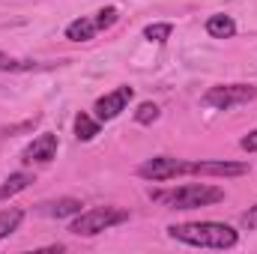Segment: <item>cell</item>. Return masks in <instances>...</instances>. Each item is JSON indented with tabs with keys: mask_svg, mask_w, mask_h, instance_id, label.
Wrapping results in <instances>:
<instances>
[{
	"mask_svg": "<svg viewBox=\"0 0 257 254\" xmlns=\"http://www.w3.org/2000/svg\"><path fill=\"white\" fill-rule=\"evenodd\" d=\"M168 236L177 242H186L194 248H233L239 242V233L224 221H189V224H171Z\"/></svg>",
	"mask_w": 257,
	"mask_h": 254,
	"instance_id": "obj_1",
	"label": "cell"
},
{
	"mask_svg": "<svg viewBox=\"0 0 257 254\" xmlns=\"http://www.w3.org/2000/svg\"><path fill=\"white\" fill-rule=\"evenodd\" d=\"M159 203L171 206V209H197V206H212L224 200V189L209 186V183H186L171 191H156L153 194Z\"/></svg>",
	"mask_w": 257,
	"mask_h": 254,
	"instance_id": "obj_2",
	"label": "cell"
},
{
	"mask_svg": "<svg viewBox=\"0 0 257 254\" xmlns=\"http://www.w3.org/2000/svg\"><path fill=\"white\" fill-rule=\"evenodd\" d=\"M128 221V209H120V206H93L87 212H78V218L69 224V230L75 236H96L108 227H117Z\"/></svg>",
	"mask_w": 257,
	"mask_h": 254,
	"instance_id": "obj_3",
	"label": "cell"
},
{
	"mask_svg": "<svg viewBox=\"0 0 257 254\" xmlns=\"http://www.w3.org/2000/svg\"><path fill=\"white\" fill-rule=\"evenodd\" d=\"M254 99H257V87H251V84H218V87H209L200 102L206 108H215V111H230V108L248 105Z\"/></svg>",
	"mask_w": 257,
	"mask_h": 254,
	"instance_id": "obj_4",
	"label": "cell"
},
{
	"mask_svg": "<svg viewBox=\"0 0 257 254\" xmlns=\"http://www.w3.org/2000/svg\"><path fill=\"white\" fill-rule=\"evenodd\" d=\"M183 174H192V162H183V159H174V156H156V159H150L138 168V177L153 180V183H165V180H174V177H183Z\"/></svg>",
	"mask_w": 257,
	"mask_h": 254,
	"instance_id": "obj_5",
	"label": "cell"
},
{
	"mask_svg": "<svg viewBox=\"0 0 257 254\" xmlns=\"http://www.w3.org/2000/svg\"><path fill=\"white\" fill-rule=\"evenodd\" d=\"M132 96H135V90L132 87H117L114 93H105L102 99H96V120L102 123V120H114V117H120L123 111H126V105L132 102Z\"/></svg>",
	"mask_w": 257,
	"mask_h": 254,
	"instance_id": "obj_6",
	"label": "cell"
},
{
	"mask_svg": "<svg viewBox=\"0 0 257 254\" xmlns=\"http://www.w3.org/2000/svg\"><path fill=\"white\" fill-rule=\"evenodd\" d=\"M57 135H51V132H42L24 153H21V162L24 165H48L54 156H57Z\"/></svg>",
	"mask_w": 257,
	"mask_h": 254,
	"instance_id": "obj_7",
	"label": "cell"
},
{
	"mask_svg": "<svg viewBox=\"0 0 257 254\" xmlns=\"http://www.w3.org/2000/svg\"><path fill=\"white\" fill-rule=\"evenodd\" d=\"M192 174L197 177H242L248 165L242 162H192Z\"/></svg>",
	"mask_w": 257,
	"mask_h": 254,
	"instance_id": "obj_8",
	"label": "cell"
},
{
	"mask_svg": "<svg viewBox=\"0 0 257 254\" xmlns=\"http://www.w3.org/2000/svg\"><path fill=\"white\" fill-rule=\"evenodd\" d=\"M81 206H84V203H81L78 197H57V200L39 203V212H42V215H51V218H66V215H78Z\"/></svg>",
	"mask_w": 257,
	"mask_h": 254,
	"instance_id": "obj_9",
	"label": "cell"
},
{
	"mask_svg": "<svg viewBox=\"0 0 257 254\" xmlns=\"http://www.w3.org/2000/svg\"><path fill=\"white\" fill-rule=\"evenodd\" d=\"M206 33L212 39H230V36H236V21L230 15H209L206 18Z\"/></svg>",
	"mask_w": 257,
	"mask_h": 254,
	"instance_id": "obj_10",
	"label": "cell"
},
{
	"mask_svg": "<svg viewBox=\"0 0 257 254\" xmlns=\"http://www.w3.org/2000/svg\"><path fill=\"white\" fill-rule=\"evenodd\" d=\"M96 33H99L96 18H75V21L66 27V39H72V42H90Z\"/></svg>",
	"mask_w": 257,
	"mask_h": 254,
	"instance_id": "obj_11",
	"label": "cell"
},
{
	"mask_svg": "<svg viewBox=\"0 0 257 254\" xmlns=\"http://www.w3.org/2000/svg\"><path fill=\"white\" fill-rule=\"evenodd\" d=\"M33 183V174H27V171H18V174H9L3 183H0V200H9L12 194H18V191H24L27 186Z\"/></svg>",
	"mask_w": 257,
	"mask_h": 254,
	"instance_id": "obj_12",
	"label": "cell"
},
{
	"mask_svg": "<svg viewBox=\"0 0 257 254\" xmlns=\"http://www.w3.org/2000/svg\"><path fill=\"white\" fill-rule=\"evenodd\" d=\"M96 135H99V120L81 111V114L75 117V138H78V141H93Z\"/></svg>",
	"mask_w": 257,
	"mask_h": 254,
	"instance_id": "obj_13",
	"label": "cell"
},
{
	"mask_svg": "<svg viewBox=\"0 0 257 254\" xmlns=\"http://www.w3.org/2000/svg\"><path fill=\"white\" fill-rule=\"evenodd\" d=\"M21 221H24V212L21 209H15V206L12 209H3L0 212V239H6L9 233H15Z\"/></svg>",
	"mask_w": 257,
	"mask_h": 254,
	"instance_id": "obj_14",
	"label": "cell"
},
{
	"mask_svg": "<svg viewBox=\"0 0 257 254\" xmlns=\"http://www.w3.org/2000/svg\"><path fill=\"white\" fill-rule=\"evenodd\" d=\"M171 33H174V24H168V21H165V24H150V27L144 30V39H150V42H159V45H162V42H168V39H171Z\"/></svg>",
	"mask_w": 257,
	"mask_h": 254,
	"instance_id": "obj_15",
	"label": "cell"
},
{
	"mask_svg": "<svg viewBox=\"0 0 257 254\" xmlns=\"http://www.w3.org/2000/svg\"><path fill=\"white\" fill-rule=\"evenodd\" d=\"M27 69H36V63L33 60H15V57L0 51V72H27Z\"/></svg>",
	"mask_w": 257,
	"mask_h": 254,
	"instance_id": "obj_16",
	"label": "cell"
},
{
	"mask_svg": "<svg viewBox=\"0 0 257 254\" xmlns=\"http://www.w3.org/2000/svg\"><path fill=\"white\" fill-rule=\"evenodd\" d=\"M159 114H162V111H159V105H153V102H144V105L135 111V120H138L141 126H150V123H156V120H159Z\"/></svg>",
	"mask_w": 257,
	"mask_h": 254,
	"instance_id": "obj_17",
	"label": "cell"
},
{
	"mask_svg": "<svg viewBox=\"0 0 257 254\" xmlns=\"http://www.w3.org/2000/svg\"><path fill=\"white\" fill-rule=\"evenodd\" d=\"M117 18H120V12H117L114 6H105V9L96 12V27H99V30H108V27L117 24Z\"/></svg>",
	"mask_w": 257,
	"mask_h": 254,
	"instance_id": "obj_18",
	"label": "cell"
},
{
	"mask_svg": "<svg viewBox=\"0 0 257 254\" xmlns=\"http://www.w3.org/2000/svg\"><path fill=\"white\" fill-rule=\"evenodd\" d=\"M242 227H245V230H257V203L242 215Z\"/></svg>",
	"mask_w": 257,
	"mask_h": 254,
	"instance_id": "obj_19",
	"label": "cell"
},
{
	"mask_svg": "<svg viewBox=\"0 0 257 254\" xmlns=\"http://www.w3.org/2000/svg\"><path fill=\"white\" fill-rule=\"evenodd\" d=\"M239 147H242L245 153H257V132H251V135H245V138L239 141Z\"/></svg>",
	"mask_w": 257,
	"mask_h": 254,
	"instance_id": "obj_20",
	"label": "cell"
}]
</instances>
